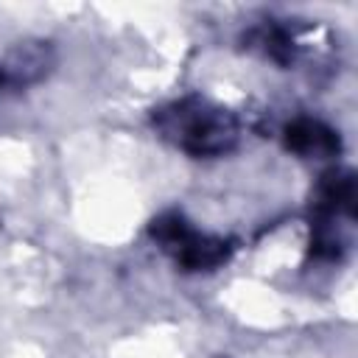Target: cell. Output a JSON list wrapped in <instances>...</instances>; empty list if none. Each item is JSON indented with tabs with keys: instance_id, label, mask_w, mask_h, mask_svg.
Masks as SVG:
<instances>
[{
	"instance_id": "cell-2",
	"label": "cell",
	"mask_w": 358,
	"mask_h": 358,
	"mask_svg": "<svg viewBox=\"0 0 358 358\" xmlns=\"http://www.w3.org/2000/svg\"><path fill=\"white\" fill-rule=\"evenodd\" d=\"M154 235L187 268H213L227 257V243L224 241L201 235L199 229H190L179 215L159 221L154 227Z\"/></svg>"
},
{
	"instance_id": "cell-1",
	"label": "cell",
	"mask_w": 358,
	"mask_h": 358,
	"mask_svg": "<svg viewBox=\"0 0 358 358\" xmlns=\"http://www.w3.org/2000/svg\"><path fill=\"white\" fill-rule=\"evenodd\" d=\"M159 134L190 157H221L238 143V120L229 109L204 98H182L154 117Z\"/></svg>"
},
{
	"instance_id": "cell-3",
	"label": "cell",
	"mask_w": 358,
	"mask_h": 358,
	"mask_svg": "<svg viewBox=\"0 0 358 358\" xmlns=\"http://www.w3.org/2000/svg\"><path fill=\"white\" fill-rule=\"evenodd\" d=\"M50 64H53V53L42 42H28L8 50L0 59V98L6 92H17L28 84H36L39 78L48 76Z\"/></svg>"
},
{
	"instance_id": "cell-4",
	"label": "cell",
	"mask_w": 358,
	"mask_h": 358,
	"mask_svg": "<svg viewBox=\"0 0 358 358\" xmlns=\"http://www.w3.org/2000/svg\"><path fill=\"white\" fill-rule=\"evenodd\" d=\"M285 143H288V148H294L296 154L310 157V159H324L338 151V137L324 123L310 120V117L294 120L285 131Z\"/></svg>"
}]
</instances>
